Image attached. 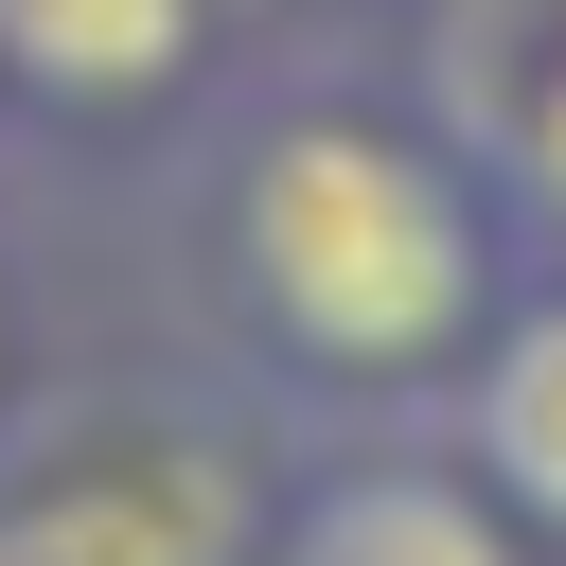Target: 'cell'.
<instances>
[{"mask_svg":"<svg viewBox=\"0 0 566 566\" xmlns=\"http://www.w3.org/2000/svg\"><path fill=\"white\" fill-rule=\"evenodd\" d=\"M212 0H0V71L35 106H159L195 71Z\"/></svg>","mask_w":566,"mask_h":566,"instance_id":"cell-5","label":"cell"},{"mask_svg":"<svg viewBox=\"0 0 566 566\" xmlns=\"http://www.w3.org/2000/svg\"><path fill=\"white\" fill-rule=\"evenodd\" d=\"M0 566H212V513L177 460H71L0 495Z\"/></svg>","mask_w":566,"mask_h":566,"instance_id":"cell-6","label":"cell"},{"mask_svg":"<svg viewBox=\"0 0 566 566\" xmlns=\"http://www.w3.org/2000/svg\"><path fill=\"white\" fill-rule=\"evenodd\" d=\"M230 301L265 318L283 371L318 389H442L495 336V212L478 159L371 124V106H301L230 159Z\"/></svg>","mask_w":566,"mask_h":566,"instance_id":"cell-1","label":"cell"},{"mask_svg":"<svg viewBox=\"0 0 566 566\" xmlns=\"http://www.w3.org/2000/svg\"><path fill=\"white\" fill-rule=\"evenodd\" d=\"M265 566H531V531L460 478V460H336Z\"/></svg>","mask_w":566,"mask_h":566,"instance_id":"cell-2","label":"cell"},{"mask_svg":"<svg viewBox=\"0 0 566 566\" xmlns=\"http://www.w3.org/2000/svg\"><path fill=\"white\" fill-rule=\"evenodd\" d=\"M460 478L566 548V301H495V336L460 354Z\"/></svg>","mask_w":566,"mask_h":566,"instance_id":"cell-3","label":"cell"},{"mask_svg":"<svg viewBox=\"0 0 566 566\" xmlns=\"http://www.w3.org/2000/svg\"><path fill=\"white\" fill-rule=\"evenodd\" d=\"M0 371H18V318H0Z\"/></svg>","mask_w":566,"mask_h":566,"instance_id":"cell-7","label":"cell"},{"mask_svg":"<svg viewBox=\"0 0 566 566\" xmlns=\"http://www.w3.org/2000/svg\"><path fill=\"white\" fill-rule=\"evenodd\" d=\"M442 106H460L478 177H513L531 212H566V0H460Z\"/></svg>","mask_w":566,"mask_h":566,"instance_id":"cell-4","label":"cell"}]
</instances>
